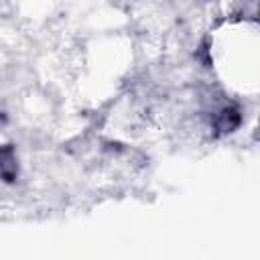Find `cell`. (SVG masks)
I'll list each match as a JSON object with an SVG mask.
<instances>
[{
  "label": "cell",
  "mask_w": 260,
  "mask_h": 260,
  "mask_svg": "<svg viewBox=\"0 0 260 260\" xmlns=\"http://www.w3.org/2000/svg\"><path fill=\"white\" fill-rule=\"evenodd\" d=\"M238 124H240V116H238L236 110H223V112L219 114L217 126H219L221 130H232V128H236Z\"/></svg>",
  "instance_id": "2"
},
{
  "label": "cell",
  "mask_w": 260,
  "mask_h": 260,
  "mask_svg": "<svg viewBox=\"0 0 260 260\" xmlns=\"http://www.w3.org/2000/svg\"><path fill=\"white\" fill-rule=\"evenodd\" d=\"M16 175V158H14V150L10 146L0 148V177H4V181H12Z\"/></svg>",
  "instance_id": "1"
}]
</instances>
